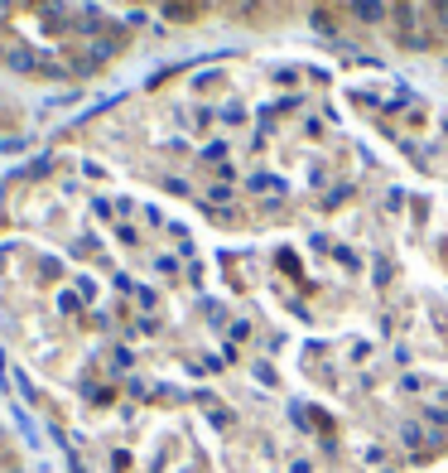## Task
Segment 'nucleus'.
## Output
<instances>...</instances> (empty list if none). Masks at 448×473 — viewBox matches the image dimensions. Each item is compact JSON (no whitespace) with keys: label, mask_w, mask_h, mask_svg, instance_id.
Segmentation results:
<instances>
[{"label":"nucleus","mask_w":448,"mask_h":473,"mask_svg":"<svg viewBox=\"0 0 448 473\" xmlns=\"http://www.w3.org/2000/svg\"><path fill=\"white\" fill-rule=\"evenodd\" d=\"M352 15H357L362 25H381V20H386V5H381V0H352Z\"/></svg>","instance_id":"nucleus-1"},{"label":"nucleus","mask_w":448,"mask_h":473,"mask_svg":"<svg viewBox=\"0 0 448 473\" xmlns=\"http://www.w3.org/2000/svg\"><path fill=\"white\" fill-rule=\"evenodd\" d=\"M400 440H405V449H415V445H420V425H405V430H400Z\"/></svg>","instance_id":"nucleus-2"},{"label":"nucleus","mask_w":448,"mask_h":473,"mask_svg":"<svg viewBox=\"0 0 448 473\" xmlns=\"http://www.w3.org/2000/svg\"><path fill=\"white\" fill-rule=\"evenodd\" d=\"M439 20H444V29H448V0H439Z\"/></svg>","instance_id":"nucleus-3"},{"label":"nucleus","mask_w":448,"mask_h":473,"mask_svg":"<svg viewBox=\"0 0 448 473\" xmlns=\"http://www.w3.org/2000/svg\"><path fill=\"white\" fill-rule=\"evenodd\" d=\"M0 469H5V459H0Z\"/></svg>","instance_id":"nucleus-4"}]
</instances>
